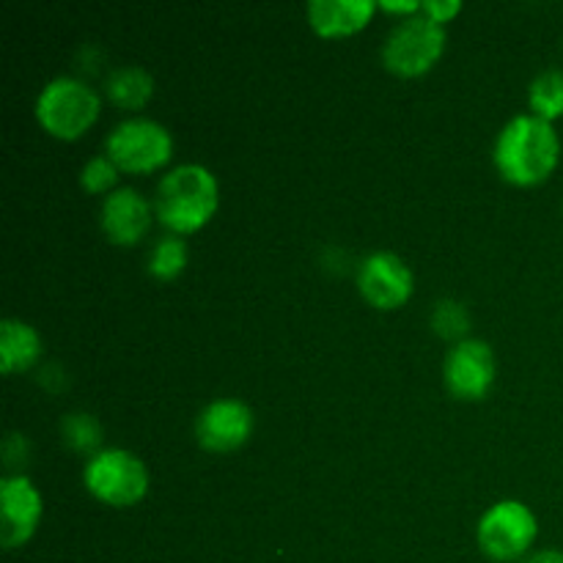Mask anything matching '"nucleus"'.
<instances>
[{
  "mask_svg": "<svg viewBox=\"0 0 563 563\" xmlns=\"http://www.w3.org/2000/svg\"><path fill=\"white\" fill-rule=\"evenodd\" d=\"M561 152V135L555 124L528 110L511 115L498 130L493 143V163L500 179L509 185L539 187L555 174Z\"/></svg>",
  "mask_w": 563,
  "mask_h": 563,
  "instance_id": "1",
  "label": "nucleus"
},
{
  "mask_svg": "<svg viewBox=\"0 0 563 563\" xmlns=\"http://www.w3.org/2000/svg\"><path fill=\"white\" fill-rule=\"evenodd\" d=\"M460 11V0H423L421 3V14L429 16L432 22H438V25H449Z\"/></svg>",
  "mask_w": 563,
  "mask_h": 563,
  "instance_id": "22",
  "label": "nucleus"
},
{
  "mask_svg": "<svg viewBox=\"0 0 563 563\" xmlns=\"http://www.w3.org/2000/svg\"><path fill=\"white\" fill-rule=\"evenodd\" d=\"M377 11L374 0H311L306 5V20L317 36L346 38L361 33Z\"/></svg>",
  "mask_w": 563,
  "mask_h": 563,
  "instance_id": "13",
  "label": "nucleus"
},
{
  "mask_svg": "<svg viewBox=\"0 0 563 563\" xmlns=\"http://www.w3.org/2000/svg\"><path fill=\"white\" fill-rule=\"evenodd\" d=\"M119 174L121 170L115 168L113 159L102 152V154H93L91 159H86V163H82L77 179H80L82 192L104 198L108 192H113L115 187H119Z\"/></svg>",
  "mask_w": 563,
  "mask_h": 563,
  "instance_id": "20",
  "label": "nucleus"
},
{
  "mask_svg": "<svg viewBox=\"0 0 563 563\" xmlns=\"http://www.w3.org/2000/svg\"><path fill=\"white\" fill-rule=\"evenodd\" d=\"M520 563H563V550L559 548H548V550H533L528 559H522Z\"/></svg>",
  "mask_w": 563,
  "mask_h": 563,
  "instance_id": "24",
  "label": "nucleus"
},
{
  "mask_svg": "<svg viewBox=\"0 0 563 563\" xmlns=\"http://www.w3.org/2000/svg\"><path fill=\"white\" fill-rule=\"evenodd\" d=\"M154 203L137 187H115L99 203V229L115 247H132L152 231Z\"/></svg>",
  "mask_w": 563,
  "mask_h": 563,
  "instance_id": "12",
  "label": "nucleus"
},
{
  "mask_svg": "<svg viewBox=\"0 0 563 563\" xmlns=\"http://www.w3.org/2000/svg\"><path fill=\"white\" fill-rule=\"evenodd\" d=\"M256 429L251 405L236 396H218L198 410L192 434L196 443L209 454H234L245 449Z\"/></svg>",
  "mask_w": 563,
  "mask_h": 563,
  "instance_id": "8",
  "label": "nucleus"
},
{
  "mask_svg": "<svg viewBox=\"0 0 563 563\" xmlns=\"http://www.w3.org/2000/svg\"><path fill=\"white\" fill-rule=\"evenodd\" d=\"M104 154L121 174H154L174 157V135L152 115H126L104 135Z\"/></svg>",
  "mask_w": 563,
  "mask_h": 563,
  "instance_id": "5",
  "label": "nucleus"
},
{
  "mask_svg": "<svg viewBox=\"0 0 563 563\" xmlns=\"http://www.w3.org/2000/svg\"><path fill=\"white\" fill-rule=\"evenodd\" d=\"M58 432H60V440H64V445H69L75 454H82L86 460H91L93 454H99V451L104 449L102 423H99L97 416H91V412L86 410L66 412L58 423Z\"/></svg>",
  "mask_w": 563,
  "mask_h": 563,
  "instance_id": "18",
  "label": "nucleus"
},
{
  "mask_svg": "<svg viewBox=\"0 0 563 563\" xmlns=\"http://www.w3.org/2000/svg\"><path fill=\"white\" fill-rule=\"evenodd\" d=\"M3 460H5V467L11 471V476L22 473L20 465H25V462L31 460V443H27L25 434L11 432L9 438L3 440Z\"/></svg>",
  "mask_w": 563,
  "mask_h": 563,
  "instance_id": "21",
  "label": "nucleus"
},
{
  "mask_svg": "<svg viewBox=\"0 0 563 563\" xmlns=\"http://www.w3.org/2000/svg\"><path fill=\"white\" fill-rule=\"evenodd\" d=\"M187 262H190V251H187L185 236L163 234L148 247L146 273L159 284H168V280H176L185 273Z\"/></svg>",
  "mask_w": 563,
  "mask_h": 563,
  "instance_id": "17",
  "label": "nucleus"
},
{
  "mask_svg": "<svg viewBox=\"0 0 563 563\" xmlns=\"http://www.w3.org/2000/svg\"><path fill=\"white\" fill-rule=\"evenodd\" d=\"M44 517V498L25 473H5L0 482V544L20 550L36 537Z\"/></svg>",
  "mask_w": 563,
  "mask_h": 563,
  "instance_id": "11",
  "label": "nucleus"
},
{
  "mask_svg": "<svg viewBox=\"0 0 563 563\" xmlns=\"http://www.w3.org/2000/svg\"><path fill=\"white\" fill-rule=\"evenodd\" d=\"M498 379V361L495 350L484 339H465L451 344L443 357V385L454 399L482 401Z\"/></svg>",
  "mask_w": 563,
  "mask_h": 563,
  "instance_id": "10",
  "label": "nucleus"
},
{
  "mask_svg": "<svg viewBox=\"0 0 563 563\" xmlns=\"http://www.w3.org/2000/svg\"><path fill=\"white\" fill-rule=\"evenodd\" d=\"M429 324H432V330L440 339L451 341V344H460V341L471 339L473 319L465 302L454 300V297H445V300H438L432 306Z\"/></svg>",
  "mask_w": 563,
  "mask_h": 563,
  "instance_id": "19",
  "label": "nucleus"
},
{
  "mask_svg": "<svg viewBox=\"0 0 563 563\" xmlns=\"http://www.w3.org/2000/svg\"><path fill=\"white\" fill-rule=\"evenodd\" d=\"M33 115L44 135L66 143L80 141L102 115V97L82 77L55 75L38 88Z\"/></svg>",
  "mask_w": 563,
  "mask_h": 563,
  "instance_id": "3",
  "label": "nucleus"
},
{
  "mask_svg": "<svg viewBox=\"0 0 563 563\" xmlns=\"http://www.w3.org/2000/svg\"><path fill=\"white\" fill-rule=\"evenodd\" d=\"M539 539V517L526 500H495L476 522V544L489 561L520 563L533 553Z\"/></svg>",
  "mask_w": 563,
  "mask_h": 563,
  "instance_id": "4",
  "label": "nucleus"
},
{
  "mask_svg": "<svg viewBox=\"0 0 563 563\" xmlns=\"http://www.w3.org/2000/svg\"><path fill=\"white\" fill-rule=\"evenodd\" d=\"M528 108L539 119L555 121L563 119V69L561 66H548L533 80L528 82Z\"/></svg>",
  "mask_w": 563,
  "mask_h": 563,
  "instance_id": "16",
  "label": "nucleus"
},
{
  "mask_svg": "<svg viewBox=\"0 0 563 563\" xmlns=\"http://www.w3.org/2000/svg\"><path fill=\"white\" fill-rule=\"evenodd\" d=\"M82 487L110 509H130L148 495V467L135 451L110 445L86 460Z\"/></svg>",
  "mask_w": 563,
  "mask_h": 563,
  "instance_id": "6",
  "label": "nucleus"
},
{
  "mask_svg": "<svg viewBox=\"0 0 563 563\" xmlns=\"http://www.w3.org/2000/svg\"><path fill=\"white\" fill-rule=\"evenodd\" d=\"M357 291L377 311H399L416 291V273L394 251H374L361 258L355 273Z\"/></svg>",
  "mask_w": 563,
  "mask_h": 563,
  "instance_id": "9",
  "label": "nucleus"
},
{
  "mask_svg": "<svg viewBox=\"0 0 563 563\" xmlns=\"http://www.w3.org/2000/svg\"><path fill=\"white\" fill-rule=\"evenodd\" d=\"M154 214L168 234L190 236L207 229L220 209V181L203 163H176L154 187Z\"/></svg>",
  "mask_w": 563,
  "mask_h": 563,
  "instance_id": "2",
  "label": "nucleus"
},
{
  "mask_svg": "<svg viewBox=\"0 0 563 563\" xmlns=\"http://www.w3.org/2000/svg\"><path fill=\"white\" fill-rule=\"evenodd\" d=\"M42 355V333H38L31 322L14 317L0 322V372H3L5 377L31 372L33 366H38Z\"/></svg>",
  "mask_w": 563,
  "mask_h": 563,
  "instance_id": "14",
  "label": "nucleus"
},
{
  "mask_svg": "<svg viewBox=\"0 0 563 563\" xmlns=\"http://www.w3.org/2000/svg\"><path fill=\"white\" fill-rule=\"evenodd\" d=\"M561 212H563V207H561Z\"/></svg>",
  "mask_w": 563,
  "mask_h": 563,
  "instance_id": "25",
  "label": "nucleus"
},
{
  "mask_svg": "<svg viewBox=\"0 0 563 563\" xmlns=\"http://www.w3.org/2000/svg\"><path fill=\"white\" fill-rule=\"evenodd\" d=\"M379 11H388V14H396V20H405V16L410 14H418L421 11V3L418 0H383V3H377Z\"/></svg>",
  "mask_w": 563,
  "mask_h": 563,
  "instance_id": "23",
  "label": "nucleus"
},
{
  "mask_svg": "<svg viewBox=\"0 0 563 563\" xmlns=\"http://www.w3.org/2000/svg\"><path fill=\"white\" fill-rule=\"evenodd\" d=\"M449 44L445 25L418 14L396 20L383 42V66L396 77H423L440 64Z\"/></svg>",
  "mask_w": 563,
  "mask_h": 563,
  "instance_id": "7",
  "label": "nucleus"
},
{
  "mask_svg": "<svg viewBox=\"0 0 563 563\" xmlns=\"http://www.w3.org/2000/svg\"><path fill=\"white\" fill-rule=\"evenodd\" d=\"M102 88L104 99H108L113 108L137 115V110L146 108L154 99V93H157V80H154V75L146 66L121 64L108 71Z\"/></svg>",
  "mask_w": 563,
  "mask_h": 563,
  "instance_id": "15",
  "label": "nucleus"
}]
</instances>
